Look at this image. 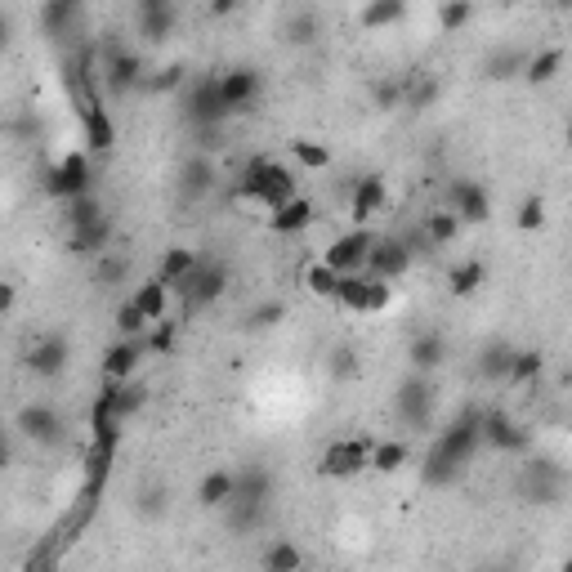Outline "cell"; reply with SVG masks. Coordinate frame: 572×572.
I'll return each mask as SVG.
<instances>
[{"instance_id":"484cf974","label":"cell","mask_w":572,"mask_h":572,"mask_svg":"<svg viewBox=\"0 0 572 572\" xmlns=\"http://www.w3.org/2000/svg\"><path fill=\"white\" fill-rule=\"evenodd\" d=\"M510 367H514V349H510V345L492 340V345L479 349V376H483V380L501 385V380H510Z\"/></svg>"},{"instance_id":"4316f807","label":"cell","mask_w":572,"mask_h":572,"mask_svg":"<svg viewBox=\"0 0 572 572\" xmlns=\"http://www.w3.org/2000/svg\"><path fill=\"white\" fill-rule=\"evenodd\" d=\"M282 36H286V45H295V50H309V45H313V41H318V36H322V23H318V14H313V9H295V14L286 18Z\"/></svg>"},{"instance_id":"d6986e66","label":"cell","mask_w":572,"mask_h":572,"mask_svg":"<svg viewBox=\"0 0 572 572\" xmlns=\"http://www.w3.org/2000/svg\"><path fill=\"white\" fill-rule=\"evenodd\" d=\"M108 246H112V215H99L94 224L72 228L68 233V251L76 255V260H99Z\"/></svg>"},{"instance_id":"52a82bcc","label":"cell","mask_w":572,"mask_h":572,"mask_svg":"<svg viewBox=\"0 0 572 572\" xmlns=\"http://www.w3.org/2000/svg\"><path fill=\"white\" fill-rule=\"evenodd\" d=\"M318 470L327 479H354L358 470H371V443L367 438H336V443L322 452Z\"/></svg>"},{"instance_id":"1f68e13d","label":"cell","mask_w":572,"mask_h":572,"mask_svg":"<svg viewBox=\"0 0 572 572\" xmlns=\"http://www.w3.org/2000/svg\"><path fill=\"white\" fill-rule=\"evenodd\" d=\"M403 14H407V0H367L358 23L367 27V32H380V27H394Z\"/></svg>"},{"instance_id":"ffe728a7","label":"cell","mask_w":572,"mask_h":572,"mask_svg":"<svg viewBox=\"0 0 572 572\" xmlns=\"http://www.w3.org/2000/svg\"><path fill=\"white\" fill-rule=\"evenodd\" d=\"M206 193H215V161L197 152V157H188L179 166V197L184 202H202Z\"/></svg>"},{"instance_id":"11a10c76","label":"cell","mask_w":572,"mask_h":572,"mask_svg":"<svg viewBox=\"0 0 572 572\" xmlns=\"http://www.w3.org/2000/svg\"><path fill=\"white\" fill-rule=\"evenodd\" d=\"M434 99H438V81H434V76H421V81H416L412 90H407V108H412V112L429 108Z\"/></svg>"},{"instance_id":"4dcf8cb0","label":"cell","mask_w":572,"mask_h":572,"mask_svg":"<svg viewBox=\"0 0 572 572\" xmlns=\"http://www.w3.org/2000/svg\"><path fill=\"white\" fill-rule=\"evenodd\" d=\"M528 59L532 54H523V50H492L488 63H483V76L488 81H514V76H523Z\"/></svg>"},{"instance_id":"681fc988","label":"cell","mask_w":572,"mask_h":572,"mask_svg":"<svg viewBox=\"0 0 572 572\" xmlns=\"http://www.w3.org/2000/svg\"><path fill=\"white\" fill-rule=\"evenodd\" d=\"M291 152H295V161H300L304 170H327V166H331V152H327V143L295 139V143H291Z\"/></svg>"},{"instance_id":"8fae6325","label":"cell","mask_w":572,"mask_h":572,"mask_svg":"<svg viewBox=\"0 0 572 572\" xmlns=\"http://www.w3.org/2000/svg\"><path fill=\"white\" fill-rule=\"evenodd\" d=\"M224 291H228V269H224V264H211V260H202L184 282H179V295L188 300V309L215 304Z\"/></svg>"},{"instance_id":"816d5d0a","label":"cell","mask_w":572,"mask_h":572,"mask_svg":"<svg viewBox=\"0 0 572 572\" xmlns=\"http://www.w3.org/2000/svg\"><path fill=\"white\" fill-rule=\"evenodd\" d=\"M148 327H152L148 313H143L135 300H126L117 309V331H121V336H148Z\"/></svg>"},{"instance_id":"277c9868","label":"cell","mask_w":572,"mask_h":572,"mask_svg":"<svg viewBox=\"0 0 572 572\" xmlns=\"http://www.w3.org/2000/svg\"><path fill=\"white\" fill-rule=\"evenodd\" d=\"M394 412H398V421L412 425V429H425L434 421V380H429L425 371H412V376L398 385Z\"/></svg>"},{"instance_id":"9c48e42d","label":"cell","mask_w":572,"mask_h":572,"mask_svg":"<svg viewBox=\"0 0 572 572\" xmlns=\"http://www.w3.org/2000/svg\"><path fill=\"white\" fill-rule=\"evenodd\" d=\"M371 246H376V237H371L362 224H354L349 233H340L336 242L327 246V255H322V260H327L331 269H340V273H367Z\"/></svg>"},{"instance_id":"6125c7cd","label":"cell","mask_w":572,"mask_h":572,"mask_svg":"<svg viewBox=\"0 0 572 572\" xmlns=\"http://www.w3.org/2000/svg\"><path fill=\"white\" fill-rule=\"evenodd\" d=\"M568 143H572V121H568Z\"/></svg>"},{"instance_id":"f546056e","label":"cell","mask_w":572,"mask_h":572,"mask_svg":"<svg viewBox=\"0 0 572 572\" xmlns=\"http://www.w3.org/2000/svg\"><path fill=\"white\" fill-rule=\"evenodd\" d=\"M273 166H278V161L255 157L251 166L242 170V184H237V197H246V202H264V193H269V179H273Z\"/></svg>"},{"instance_id":"6f0895ef","label":"cell","mask_w":572,"mask_h":572,"mask_svg":"<svg viewBox=\"0 0 572 572\" xmlns=\"http://www.w3.org/2000/svg\"><path fill=\"white\" fill-rule=\"evenodd\" d=\"M246 0H206V9H211V18H228V14H237Z\"/></svg>"},{"instance_id":"680465c9","label":"cell","mask_w":572,"mask_h":572,"mask_svg":"<svg viewBox=\"0 0 572 572\" xmlns=\"http://www.w3.org/2000/svg\"><path fill=\"white\" fill-rule=\"evenodd\" d=\"M175 0H139V14H148V9H170Z\"/></svg>"},{"instance_id":"e575fe53","label":"cell","mask_w":572,"mask_h":572,"mask_svg":"<svg viewBox=\"0 0 572 572\" xmlns=\"http://www.w3.org/2000/svg\"><path fill=\"white\" fill-rule=\"evenodd\" d=\"M166 510H170L166 483H139V492H135V514H143V519H161Z\"/></svg>"},{"instance_id":"603a6c76","label":"cell","mask_w":572,"mask_h":572,"mask_svg":"<svg viewBox=\"0 0 572 572\" xmlns=\"http://www.w3.org/2000/svg\"><path fill=\"white\" fill-rule=\"evenodd\" d=\"M233 492H237V474L211 470L202 483H197V505H202V510H224V505L233 501Z\"/></svg>"},{"instance_id":"836d02e7","label":"cell","mask_w":572,"mask_h":572,"mask_svg":"<svg viewBox=\"0 0 572 572\" xmlns=\"http://www.w3.org/2000/svg\"><path fill=\"white\" fill-rule=\"evenodd\" d=\"M76 14H81V0H45L41 23H45V32L50 36H63L76 23Z\"/></svg>"},{"instance_id":"4fadbf2b","label":"cell","mask_w":572,"mask_h":572,"mask_svg":"<svg viewBox=\"0 0 572 572\" xmlns=\"http://www.w3.org/2000/svg\"><path fill=\"white\" fill-rule=\"evenodd\" d=\"M416 255L407 251L403 237H376V246H371L367 255V273L371 278H385V282H398L407 269H412Z\"/></svg>"},{"instance_id":"83f0119b","label":"cell","mask_w":572,"mask_h":572,"mask_svg":"<svg viewBox=\"0 0 572 572\" xmlns=\"http://www.w3.org/2000/svg\"><path fill=\"white\" fill-rule=\"evenodd\" d=\"M559 72H564V50H559V45H550V50H537V54L528 59V68H523V81H528V85H550Z\"/></svg>"},{"instance_id":"d590c367","label":"cell","mask_w":572,"mask_h":572,"mask_svg":"<svg viewBox=\"0 0 572 572\" xmlns=\"http://www.w3.org/2000/svg\"><path fill=\"white\" fill-rule=\"evenodd\" d=\"M425 237H429V246H447V242H456V233H461V215L456 211H434V215H425Z\"/></svg>"},{"instance_id":"5bb4252c","label":"cell","mask_w":572,"mask_h":572,"mask_svg":"<svg viewBox=\"0 0 572 572\" xmlns=\"http://www.w3.org/2000/svg\"><path fill=\"white\" fill-rule=\"evenodd\" d=\"M112 461H117V443L90 438V452H85V488H81L85 505H99L103 488H108V479H112Z\"/></svg>"},{"instance_id":"60d3db41","label":"cell","mask_w":572,"mask_h":572,"mask_svg":"<svg viewBox=\"0 0 572 572\" xmlns=\"http://www.w3.org/2000/svg\"><path fill=\"white\" fill-rule=\"evenodd\" d=\"M327 371H331V380H358L362 376V358H358V349H349V345H336L331 349V358H327Z\"/></svg>"},{"instance_id":"5b68a950","label":"cell","mask_w":572,"mask_h":572,"mask_svg":"<svg viewBox=\"0 0 572 572\" xmlns=\"http://www.w3.org/2000/svg\"><path fill=\"white\" fill-rule=\"evenodd\" d=\"M45 193L59 197V202H72V197H81V193H94V170H90V161H85V152H68V157L45 175Z\"/></svg>"},{"instance_id":"94428289","label":"cell","mask_w":572,"mask_h":572,"mask_svg":"<svg viewBox=\"0 0 572 572\" xmlns=\"http://www.w3.org/2000/svg\"><path fill=\"white\" fill-rule=\"evenodd\" d=\"M564 568H568V572H572V559H564Z\"/></svg>"},{"instance_id":"ac0fdd59","label":"cell","mask_w":572,"mask_h":572,"mask_svg":"<svg viewBox=\"0 0 572 572\" xmlns=\"http://www.w3.org/2000/svg\"><path fill=\"white\" fill-rule=\"evenodd\" d=\"M68 358H72L68 340L63 336H41L32 349H27V371L41 376V380H50V376H59V371L68 367Z\"/></svg>"},{"instance_id":"9f6ffc18","label":"cell","mask_w":572,"mask_h":572,"mask_svg":"<svg viewBox=\"0 0 572 572\" xmlns=\"http://www.w3.org/2000/svg\"><path fill=\"white\" fill-rule=\"evenodd\" d=\"M148 349H157V354H170V349H175V322H157V327L148 331Z\"/></svg>"},{"instance_id":"8992f818","label":"cell","mask_w":572,"mask_h":572,"mask_svg":"<svg viewBox=\"0 0 572 572\" xmlns=\"http://www.w3.org/2000/svg\"><path fill=\"white\" fill-rule=\"evenodd\" d=\"M14 429L27 438V443H36V447H54V443H63V416L54 412L50 403H23L18 407V416H14Z\"/></svg>"},{"instance_id":"f5cc1de1","label":"cell","mask_w":572,"mask_h":572,"mask_svg":"<svg viewBox=\"0 0 572 572\" xmlns=\"http://www.w3.org/2000/svg\"><path fill=\"white\" fill-rule=\"evenodd\" d=\"M184 81H188V68H184V63H166V68H161L157 76H148L143 85H148L152 94H170V90H179Z\"/></svg>"},{"instance_id":"ee69618b","label":"cell","mask_w":572,"mask_h":572,"mask_svg":"<svg viewBox=\"0 0 572 572\" xmlns=\"http://www.w3.org/2000/svg\"><path fill=\"white\" fill-rule=\"evenodd\" d=\"M291 197H300L295 193V175L286 166H273V179H269V193H264V206L269 211H278V206H286Z\"/></svg>"},{"instance_id":"c3c4849f","label":"cell","mask_w":572,"mask_h":572,"mask_svg":"<svg viewBox=\"0 0 572 572\" xmlns=\"http://www.w3.org/2000/svg\"><path fill=\"white\" fill-rule=\"evenodd\" d=\"M99 215H108V211L99 206V197H94V193H81V197H72V202H68V228H85V224H94Z\"/></svg>"},{"instance_id":"bcb514c9","label":"cell","mask_w":572,"mask_h":572,"mask_svg":"<svg viewBox=\"0 0 572 572\" xmlns=\"http://www.w3.org/2000/svg\"><path fill=\"white\" fill-rule=\"evenodd\" d=\"M541 367H546V358H541L537 349H514L510 385H528V380H537V376H541Z\"/></svg>"},{"instance_id":"7c38bea8","label":"cell","mask_w":572,"mask_h":572,"mask_svg":"<svg viewBox=\"0 0 572 572\" xmlns=\"http://www.w3.org/2000/svg\"><path fill=\"white\" fill-rule=\"evenodd\" d=\"M260 90H264V72L260 68H228V72H219V94H224V103H228V112H246V108H255V99H260Z\"/></svg>"},{"instance_id":"d6a6232c","label":"cell","mask_w":572,"mask_h":572,"mask_svg":"<svg viewBox=\"0 0 572 572\" xmlns=\"http://www.w3.org/2000/svg\"><path fill=\"white\" fill-rule=\"evenodd\" d=\"M175 23H179L175 5H170V9H148V14H139V36H143L148 45H161V41H170Z\"/></svg>"},{"instance_id":"ab89813d","label":"cell","mask_w":572,"mask_h":572,"mask_svg":"<svg viewBox=\"0 0 572 572\" xmlns=\"http://www.w3.org/2000/svg\"><path fill=\"white\" fill-rule=\"evenodd\" d=\"M166 291H170V286L161 282V278L143 282L139 291H135V304H139L143 313H148V322H161V318H166Z\"/></svg>"},{"instance_id":"f907efd6","label":"cell","mask_w":572,"mask_h":572,"mask_svg":"<svg viewBox=\"0 0 572 572\" xmlns=\"http://www.w3.org/2000/svg\"><path fill=\"white\" fill-rule=\"evenodd\" d=\"M371 99H376V108H380V112H394L398 103H407V85H403V81H394V76H385V81L371 85Z\"/></svg>"},{"instance_id":"44dd1931","label":"cell","mask_w":572,"mask_h":572,"mask_svg":"<svg viewBox=\"0 0 572 572\" xmlns=\"http://www.w3.org/2000/svg\"><path fill=\"white\" fill-rule=\"evenodd\" d=\"M407 362H412V371H425V376H434V371L447 362V340H443V331H421V336L407 345Z\"/></svg>"},{"instance_id":"7402d4cb","label":"cell","mask_w":572,"mask_h":572,"mask_svg":"<svg viewBox=\"0 0 572 572\" xmlns=\"http://www.w3.org/2000/svg\"><path fill=\"white\" fill-rule=\"evenodd\" d=\"M389 188H385V175H362L354 184V197H349V211H354V224H367L371 215L385 206Z\"/></svg>"},{"instance_id":"74e56055","label":"cell","mask_w":572,"mask_h":572,"mask_svg":"<svg viewBox=\"0 0 572 572\" xmlns=\"http://www.w3.org/2000/svg\"><path fill=\"white\" fill-rule=\"evenodd\" d=\"M264 572H295V568H304V555H300V546H291V541H273L269 550H264Z\"/></svg>"},{"instance_id":"d4e9b609","label":"cell","mask_w":572,"mask_h":572,"mask_svg":"<svg viewBox=\"0 0 572 572\" xmlns=\"http://www.w3.org/2000/svg\"><path fill=\"white\" fill-rule=\"evenodd\" d=\"M81 126H85V143H90V152H112V143H117V126H112V117H108L103 103L85 112Z\"/></svg>"},{"instance_id":"7a4b0ae2","label":"cell","mask_w":572,"mask_h":572,"mask_svg":"<svg viewBox=\"0 0 572 572\" xmlns=\"http://www.w3.org/2000/svg\"><path fill=\"white\" fill-rule=\"evenodd\" d=\"M184 117L193 121L197 130H219L233 112H228L224 94H219V76H202V81L188 85L184 94Z\"/></svg>"},{"instance_id":"7bdbcfd3","label":"cell","mask_w":572,"mask_h":572,"mask_svg":"<svg viewBox=\"0 0 572 572\" xmlns=\"http://www.w3.org/2000/svg\"><path fill=\"white\" fill-rule=\"evenodd\" d=\"M130 273V260L117 251H103L99 260H94V278H99V286H121Z\"/></svg>"},{"instance_id":"8d00e7d4","label":"cell","mask_w":572,"mask_h":572,"mask_svg":"<svg viewBox=\"0 0 572 572\" xmlns=\"http://www.w3.org/2000/svg\"><path fill=\"white\" fill-rule=\"evenodd\" d=\"M340 278H345V273H340V269H331L327 260H318V264H309V269H304V286H309L313 295H327V300H336Z\"/></svg>"},{"instance_id":"3957f363","label":"cell","mask_w":572,"mask_h":572,"mask_svg":"<svg viewBox=\"0 0 572 572\" xmlns=\"http://www.w3.org/2000/svg\"><path fill=\"white\" fill-rule=\"evenodd\" d=\"M564 470H559L550 456H537V461L523 465L519 474V497L532 501V505H559L564 501Z\"/></svg>"},{"instance_id":"9a60e30c","label":"cell","mask_w":572,"mask_h":572,"mask_svg":"<svg viewBox=\"0 0 572 572\" xmlns=\"http://www.w3.org/2000/svg\"><path fill=\"white\" fill-rule=\"evenodd\" d=\"M483 443L497 447V452L519 456V452H528V447H532V438L510 412H483Z\"/></svg>"},{"instance_id":"30bf717a","label":"cell","mask_w":572,"mask_h":572,"mask_svg":"<svg viewBox=\"0 0 572 572\" xmlns=\"http://www.w3.org/2000/svg\"><path fill=\"white\" fill-rule=\"evenodd\" d=\"M103 85H108L112 99H121V94L139 90V85H143V63H139V54L121 50V45L112 41L108 50H103Z\"/></svg>"},{"instance_id":"e0dca14e","label":"cell","mask_w":572,"mask_h":572,"mask_svg":"<svg viewBox=\"0 0 572 572\" xmlns=\"http://www.w3.org/2000/svg\"><path fill=\"white\" fill-rule=\"evenodd\" d=\"M452 211L461 215V224H488L492 219V197L474 179H456L452 184Z\"/></svg>"},{"instance_id":"f6af8a7d","label":"cell","mask_w":572,"mask_h":572,"mask_svg":"<svg viewBox=\"0 0 572 572\" xmlns=\"http://www.w3.org/2000/svg\"><path fill=\"white\" fill-rule=\"evenodd\" d=\"M282 318H286L282 304H278V300H264V304H255V309H246L242 327H246V331H273Z\"/></svg>"},{"instance_id":"cb8c5ba5","label":"cell","mask_w":572,"mask_h":572,"mask_svg":"<svg viewBox=\"0 0 572 572\" xmlns=\"http://www.w3.org/2000/svg\"><path fill=\"white\" fill-rule=\"evenodd\" d=\"M309 224H313V202H304V197H291V202L278 206L273 219H269V228H273V233H282V237L304 233Z\"/></svg>"},{"instance_id":"7dc6e473","label":"cell","mask_w":572,"mask_h":572,"mask_svg":"<svg viewBox=\"0 0 572 572\" xmlns=\"http://www.w3.org/2000/svg\"><path fill=\"white\" fill-rule=\"evenodd\" d=\"M470 18H474V0H443L438 5V27L443 32H461Z\"/></svg>"},{"instance_id":"b9f144b4","label":"cell","mask_w":572,"mask_h":572,"mask_svg":"<svg viewBox=\"0 0 572 572\" xmlns=\"http://www.w3.org/2000/svg\"><path fill=\"white\" fill-rule=\"evenodd\" d=\"M407 465V443H376L371 447V470L376 474H398Z\"/></svg>"},{"instance_id":"2e32d148","label":"cell","mask_w":572,"mask_h":572,"mask_svg":"<svg viewBox=\"0 0 572 572\" xmlns=\"http://www.w3.org/2000/svg\"><path fill=\"white\" fill-rule=\"evenodd\" d=\"M148 354V336H121L117 345L103 354V380H130Z\"/></svg>"},{"instance_id":"ba28073f","label":"cell","mask_w":572,"mask_h":572,"mask_svg":"<svg viewBox=\"0 0 572 572\" xmlns=\"http://www.w3.org/2000/svg\"><path fill=\"white\" fill-rule=\"evenodd\" d=\"M336 300L345 304V309H354V313H380L389 304V282L371 278V273H345Z\"/></svg>"},{"instance_id":"6da1fadb","label":"cell","mask_w":572,"mask_h":572,"mask_svg":"<svg viewBox=\"0 0 572 572\" xmlns=\"http://www.w3.org/2000/svg\"><path fill=\"white\" fill-rule=\"evenodd\" d=\"M483 447V412H461L443 434L434 438V447L425 452V483L429 488H447L465 474V465L474 461V452Z\"/></svg>"},{"instance_id":"f35d334b","label":"cell","mask_w":572,"mask_h":572,"mask_svg":"<svg viewBox=\"0 0 572 572\" xmlns=\"http://www.w3.org/2000/svg\"><path fill=\"white\" fill-rule=\"evenodd\" d=\"M483 264L479 260H461V264H452V273H447V286H452V295H474L483 286Z\"/></svg>"},{"instance_id":"db71d44e","label":"cell","mask_w":572,"mask_h":572,"mask_svg":"<svg viewBox=\"0 0 572 572\" xmlns=\"http://www.w3.org/2000/svg\"><path fill=\"white\" fill-rule=\"evenodd\" d=\"M514 224H519L523 233H532V228H541V224H546V202H541L537 193H528V197H523V202H519V215H514Z\"/></svg>"},{"instance_id":"f1b7e54d","label":"cell","mask_w":572,"mask_h":572,"mask_svg":"<svg viewBox=\"0 0 572 572\" xmlns=\"http://www.w3.org/2000/svg\"><path fill=\"white\" fill-rule=\"evenodd\" d=\"M197 264H202V260H197V251H188V246H170V251L161 255V269H157V278L166 282V286H179V282L188 278V273L197 269Z\"/></svg>"},{"instance_id":"91938a15","label":"cell","mask_w":572,"mask_h":572,"mask_svg":"<svg viewBox=\"0 0 572 572\" xmlns=\"http://www.w3.org/2000/svg\"><path fill=\"white\" fill-rule=\"evenodd\" d=\"M550 9H555V14H568V9H572V0H550Z\"/></svg>"}]
</instances>
